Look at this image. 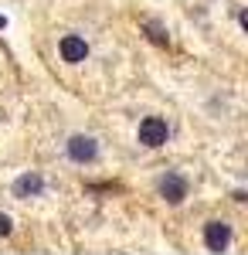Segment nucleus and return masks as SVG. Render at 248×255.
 Segmentation results:
<instances>
[{
    "mask_svg": "<svg viewBox=\"0 0 248 255\" xmlns=\"http://www.w3.org/2000/svg\"><path fill=\"white\" fill-rule=\"evenodd\" d=\"M167 136H170V129H167V123H163L160 116H146L143 123H139V143H143V146L156 150V146L167 143Z\"/></svg>",
    "mask_w": 248,
    "mask_h": 255,
    "instance_id": "f257e3e1",
    "label": "nucleus"
},
{
    "mask_svg": "<svg viewBox=\"0 0 248 255\" xmlns=\"http://www.w3.org/2000/svg\"><path fill=\"white\" fill-rule=\"evenodd\" d=\"M68 157L75 160V163H92L99 157V143L92 136H85V133H75V136L68 139Z\"/></svg>",
    "mask_w": 248,
    "mask_h": 255,
    "instance_id": "f03ea898",
    "label": "nucleus"
},
{
    "mask_svg": "<svg viewBox=\"0 0 248 255\" xmlns=\"http://www.w3.org/2000/svg\"><path fill=\"white\" fill-rule=\"evenodd\" d=\"M204 245H208V252H225L231 245V225H225V221H208L204 225Z\"/></svg>",
    "mask_w": 248,
    "mask_h": 255,
    "instance_id": "7ed1b4c3",
    "label": "nucleus"
},
{
    "mask_svg": "<svg viewBox=\"0 0 248 255\" xmlns=\"http://www.w3.org/2000/svg\"><path fill=\"white\" fill-rule=\"evenodd\" d=\"M160 197H163L167 204H180V201L187 197V180L180 174H167L160 180Z\"/></svg>",
    "mask_w": 248,
    "mask_h": 255,
    "instance_id": "20e7f679",
    "label": "nucleus"
},
{
    "mask_svg": "<svg viewBox=\"0 0 248 255\" xmlns=\"http://www.w3.org/2000/svg\"><path fill=\"white\" fill-rule=\"evenodd\" d=\"M58 51H61V58L72 61V65L89 58V44H85V38H78V34H65L61 44H58Z\"/></svg>",
    "mask_w": 248,
    "mask_h": 255,
    "instance_id": "39448f33",
    "label": "nucleus"
},
{
    "mask_svg": "<svg viewBox=\"0 0 248 255\" xmlns=\"http://www.w3.org/2000/svg\"><path fill=\"white\" fill-rule=\"evenodd\" d=\"M44 191V177L41 174H20L14 180V197H38Z\"/></svg>",
    "mask_w": 248,
    "mask_h": 255,
    "instance_id": "423d86ee",
    "label": "nucleus"
},
{
    "mask_svg": "<svg viewBox=\"0 0 248 255\" xmlns=\"http://www.w3.org/2000/svg\"><path fill=\"white\" fill-rule=\"evenodd\" d=\"M10 228H14V225H10V218H7V215H0V238H3V235H10Z\"/></svg>",
    "mask_w": 248,
    "mask_h": 255,
    "instance_id": "0eeeda50",
    "label": "nucleus"
},
{
    "mask_svg": "<svg viewBox=\"0 0 248 255\" xmlns=\"http://www.w3.org/2000/svg\"><path fill=\"white\" fill-rule=\"evenodd\" d=\"M3 27H7V17H3V14H0V31H3Z\"/></svg>",
    "mask_w": 248,
    "mask_h": 255,
    "instance_id": "6e6552de",
    "label": "nucleus"
}]
</instances>
